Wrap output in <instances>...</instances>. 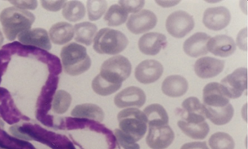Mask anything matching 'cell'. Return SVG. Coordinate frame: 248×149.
<instances>
[{
	"mask_svg": "<svg viewBox=\"0 0 248 149\" xmlns=\"http://www.w3.org/2000/svg\"><path fill=\"white\" fill-rule=\"evenodd\" d=\"M62 14L65 20L77 22L85 17L86 8L81 1H68L63 5Z\"/></svg>",
	"mask_w": 248,
	"mask_h": 149,
	"instance_id": "30",
	"label": "cell"
},
{
	"mask_svg": "<svg viewBox=\"0 0 248 149\" xmlns=\"http://www.w3.org/2000/svg\"><path fill=\"white\" fill-rule=\"evenodd\" d=\"M89 20L95 21L103 16L107 8L108 3L105 0H89L86 3Z\"/></svg>",
	"mask_w": 248,
	"mask_h": 149,
	"instance_id": "34",
	"label": "cell"
},
{
	"mask_svg": "<svg viewBox=\"0 0 248 149\" xmlns=\"http://www.w3.org/2000/svg\"><path fill=\"white\" fill-rule=\"evenodd\" d=\"M161 90L170 97H180L186 94L188 82L183 76L178 75L168 76L163 81Z\"/></svg>",
	"mask_w": 248,
	"mask_h": 149,
	"instance_id": "22",
	"label": "cell"
},
{
	"mask_svg": "<svg viewBox=\"0 0 248 149\" xmlns=\"http://www.w3.org/2000/svg\"><path fill=\"white\" fill-rule=\"evenodd\" d=\"M118 5L121 6L127 13H137L140 12L145 5L144 0H121L118 2Z\"/></svg>",
	"mask_w": 248,
	"mask_h": 149,
	"instance_id": "36",
	"label": "cell"
},
{
	"mask_svg": "<svg viewBox=\"0 0 248 149\" xmlns=\"http://www.w3.org/2000/svg\"><path fill=\"white\" fill-rule=\"evenodd\" d=\"M122 84H115L105 81L99 74L92 81L93 91L99 96H106L114 94L122 88Z\"/></svg>",
	"mask_w": 248,
	"mask_h": 149,
	"instance_id": "31",
	"label": "cell"
},
{
	"mask_svg": "<svg viewBox=\"0 0 248 149\" xmlns=\"http://www.w3.org/2000/svg\"><path fill=\"white\" fill-rule=\"evenodd\" d=\"M50 40L56 45L62 46L69 42L74 37V28L71 24L59 22L51 26L49 31Z\"/></svg>",
	"mask_w": 248,
	"mask_h": 149,
	"instance_id": "23",
	"label": "cell"
},
{
	"mask_svg": "<svg viewBox=\"0 0 248 149\" xmlns=\"http://www.w3.org/2000/svg\"><path fill=\"white\" fill-rule=\"evenodd\" d=\"M117 119L121 131L135 142L142 139L147 132V117L137 108L123 109L117 115Z\"/></svg>",
	"mask_w": 248,
	"mask_h": 149,
	"instance_id": "5",
	"label": "cell"
},
{
	"mask_svg": "<svg viewBox=\"0 0 248 149\" xmlns=\"http://www.w3.org/2000/svg\"><path fill=\"white\" fill-rule=\"evenodd\" d=\"M164 72L162 64L154 60L147 59L142 61L135 68V78L139 82L143 84L154 83L161 77Z\"/></svg>",
	"mask_w": 248,
	"mask_h": 149,
	"instance_id": "12",
	"label": "cell"
},
{
	"mask_svg": "<svg viewBox=\"0 0 248 149\" xmlns=\"http://www.w3.org/2000/svg\"><path fill=\"white\" fill-rule=\"evenodd\" d=\"M61 58L63 70L69 76H79L88 71L92 66V59L87 54L86 47L75 42L63 46Z\"/></svg>",
	"mask_w": 248,
	"mask_h": 149,
	"instance_id": "3",
	"label": "cell"
},
{
	"mask_svg": "<svg viewBox=\"0 0 248 149\" xmlns=\"http://www.w3.org/2000/svg\"><path fill=\"white\" fill-rule=\"evenodd\" d=\"M195 27L192 16L184 11H177L170 14L166 20V29L173 38H183Z\"/></svg>",
	"mask_w": 248,
	"mask_h": 149,
	"instance_id": "8",
	"label": "cell"
},
{
	"mask_svg": "<svg viewBox=\"0 0 248 149\" xmlns=\"http://www.w3.org/2000/svg\"><path fill=\"white\" fill-rule=\"evenodd\" d=\"M72 116L77 119H85L101 122L104 121V112L103 109L94 104H81L75 106L71 112Z\"/></svg>",
	"mask_w": 248,
	"mask_h": 149,
	"instance_id": "25",
	"label": "cell"
},
{
	"mask_svg": "<svg viewBox=\"0 0 248 149\" xmlns=\"http://www.w3.org/2000/svg\"><path fill=\"white\" fill-rule=\"evenodd\" d=\"M34 21L35 15L33 13L15 7L5 8L0 13V23L9 41H14L20 33L30 30Z\"/></svg>",
	"mask_w": 248,
	"mask_h": 149,
	"instance_id": "2",
	"label": "cell"
},
{
	"mask_svg": "<svg viewBox=\"0 0 248 149\" xmlns=\"http://www.w3.org/2000/svg\"><path fill=\"white\" fill-rule=\"evenodd\" d=\"M114 135L117 142L116 149H140V144L124 134L121 130H115Z\"/></svg>",
	"mask_w": 248,
	"mask_h": 149,
	"instance_id": "35",
	"label": "cell"
},
{
	"mask_svg": "<svg viewBox=\"0 0 248 149\" xmlns=\"http://www.w3.org/2000/svg\"><path fill=\"white\" fill-rule=\"evenodd\" d=\"M237 46L243 51H248V28H244L238 33Z\"/></svg>",
	"mask_w": 248,
	"mask_h": 149,
	"instance_id": "39",
	"label": "cell"
},
{
	"mask_svg": "<svg viewBox=\"0 0 248 149\" xmlns=\"http://www.w3.org/2000/svg\"><path fill=\"white\" fill-rule=\"evenodd\" d=\"M3 41H4V38H3V33L0 31V47L3 46Z\"/></svg>",
	"mask_w": 248,
	"mask_h": 149,
	"instance_id": "42",
	"label": "cell"
},
{
	"mask_svg": "<svg viewBox=\"0 0 248 149\" xmlns=\"http://www.w3.org/2000/svg\"><path fill=\"white\" fill-rule=\"evenodd\" d=\"M157 17L150 10L140 11L129 16L127 20V28L134 34H141L152 30L156 26Z\"/></svg>",
	"mask_w": 248,
	"mask_h": 149,
	"instance_id": "9",
	"label": "cell"
},
{
	"mask_svg": "<svg viewBox=\"0 0 248 149\" xmlns=\"http://www.w3.org/2000/svg\"><path fill=\"white\" fill-rule=\"evenodd\" d=\"M155 3H157L158 5H160L162 8H172L173 6L177 5L178 3H180V1H173V0H156Z\"/></svg>",
	"mask_w": 248,
	"mask_h": 149,
	"instance_id": "41",
	"label": "cell"
},
{
	"mask_svg": "<svg viewBox=\"0 0 248 149\" xmlns=\"http://www.w3.org/2000/svg\"><path fill=\"white\" fill-rule=\"evenodd\" d=\"M71 103V95L64 90H58L54 96L51 107L56 114H63L69 109Z\"/></svg>",
	"mask_w": 248,
	"mask_h": 149,
	"instance_id": "32",
	"label": "cell"
},
{
	"mask_svg": "<svg viewBox=\"0 0 248 149\" xmlns=\"http://www.w3.org/2000/svg\"><path fill=\"white\" fill-rule=\"evenodd\" d=\"M74 28L75 40L79 43L91 46L98 31L96 25L92 22H82L77 24Z\"/></svg>",
	"mask_w": 248,
	"mask_h": 149,
	"instance_id": "28",
	"label": "cell"
},
{
	"mask_svg": "<svg viewBox=\"0 0 248 149\" xmlns=\"http://www.w3.org/2000/svg\"><path fill=\"white\" fill-rule=\"evenodd\" d=\"M177 125L186 135L194 139H205L210 129L208 124L205 121L199 123H191L183 120H179L177 122Z\"/></svg>",
	"mask_w": 248,
	"mask_h": 149,
	"instance_id": "27",
	"label": "cell"
},
{
	"mask_svg": "<svg viewBox=\"0 0 248 149\" xmlns=\"http://www.w3.org/2000/svg\"><path fill=\"white\" fill-rule=\"evenodd\" d=\"M0 149H3V148H1V147H0Z\"/></svg>",
	"mask_w": 248,
	"mask_h": 149,
	"instance_id": "43",
	"label": "cell"
},
{
	"mask_svg": "<svg viewBox=\"0 0 248 149\" xmlns=\"http://www.w3.org/2000/svg\"><path fill=\"white\" fill-rule=\"evenodd\" d=\"M203 106L206 118L217 126H222L230 122L234 114L233 107L231 104L220 108H213L205 105H203Z\"/></svg>",
	"mask_w": 248,
	"mask_h": 149,
	"instance_id": "24",
	"label": "cell"
},
{
	"mask_svg": "<svg viewBox=\"0 0 248 149\" xmlns=\"http://www.w3.org/2000/svg\"><path fill=\"white\" fill-rule=\"evenodd\" d=\"M58 83V76L51 75L49 76L45 86L43 87L40 96L38 97V107L39 109H38L37 113L38 120L41 121L50 109L51 100L53 98V95L56 92Z\"/></svg>",
	"mask_w": 248,
	"mask_h": 149,
	"instance_id": "19",
	"label": "cell"
},
{
	"mask_svg": "<svg viewBox=\"0 0 248 149\" xmlns=\"http://www.w3.org/2000/svg\"><path fill=\"white\" fill-rule=\"evenodd\" d=\"M225 68V62L213 57L199 58L195 63V72L200 78L210 79L218 76Z\"/></svg>",
	"mask_w": 248,
	"mask_h": 149,
	"instance_id": "16",
	"label": "cell"
},
{
	"mask_svg": "<svg viewBox=\"0 0 248 149\" xmlns=\"http://www.w3.org/2000/svg\"><path fill=\"white\" fill-rule=\"evenodd\" d=\"M211 37L204 33H196L186 40L183 50L188 56L198 58L208 53L207 44Z\"/></svg>",
	"mask_w": 248,
	"mask_h": 149,
	"instance_id": "21",
	"label": "cell"
},
{
	"mask_svg": "<svg viewBox=\"0 0 248 149\" xmlns=\"http://www.w3.org/2000/svg\"><path fill=\"white\" fill-rule=\"evenodd\" d=\"M132 65L128 58L116 55L104 61L100 68V76L115 84H122L131 75Z\"/></svg>",
	"mask_w": 248,
	"mask_h": 149,
	"instance_id": "6",
	"label": "cell"
},
{
	"mask_svg": "<svg viewBox=\"0 0 248 149\" xmlns=\"http://www.w3.org/2000/svg\"><path fill=\"white\" fill-rule=\"evenodd\" d=\"M229 99L239 98L248 88V69L239 68L221 81L220 83Z\"/></svg>",
	"mask_w": 248,
	"mask_h": 149,
	"instance_id": "7",
	"label": "cell"
},
{
	"mask_svg": "<svg viewBox=\"0 0 248 149\" xmlns=\"http://www.w3.org/2000/svg\"><path fill=\"white\" fill-rule=\"evenodd\" d=\"M174 132L169 125L149 126L146 142L152 149H166L174 140Z\"/></svg>",
	"mask_w": 248,
	"mask_h": 149,
	"instance_id": "10",
	"label": "cell"
},
{
	"mask_svg": "<svg viewBox=\"0 0 248 149\" xmlns=\"http://www.w3.org/2000/svg\"><path fill=\"white\" fill-rule=\"evenodd\" d=\"M231 12L225 7H215L206 9L202 23L206 28L213 31L222 30L231 23Z\"/></svg>",
	"mask_w": 248,
	"mask_h": 149,
	"instance_id": "11",
	"label": "cell"
},
{
	"mask_svg": "<svg viewBox=\"0 0 248 149\" xmlns=\"http://www.w3.org/2000/svg\"><path fill=\"white\" fill-rule=\"evenodd\" d=\"M15 8L20 10H35L38 7V1L36 0H18V1H9Z\"/></svg>",
	"mask_w": 248,
	"mask_h": 149,
	"instance_id": "37",
	"label": "cell"
},
{
	"mask_svg": "<svg viewBox=\"0 0 248 149\" xmlns=\"http://www.w3.org/2000/svg\"><path fill=\"white\" fill-rule=\"evenodd\" d=\"M166 46L167 38L162 33H147L139 41V48L146 55H156Z\"/></svg>",
	"mask_w": 248,
	"mask_h": 149,
	"instance_id": "15",
	"label": "cell"
},
{
	"mask_svg": "<svg viewBox=\"0 0 248 149\" xmlns=\"http://www.w3.org/2000/svg\"><path fill=\"white\" fill-rule=\"evenodd\" d=\"M182 118L183 121L191 123H199L206 120L203 104L195 96L186 99L182 105Z\"/></svg>",
	"mask_w": 248,
	"mask_h": 149,
	"instance_id": "17",
	"label": "cell"
},
{
	"mask_svg": "<svg viewBox=\"0 0 248 149\" xmlns=\"http://www.w3.org/2000/svg\"><path fill=\"white\" fill-rule=\"evenodd\" d=\"M143 113L147 117L149 126H165L169 123L167 111L160 104H152L147 106Z\"/></svg>",
	"mask_w": 248,
	"mask_h": 149,
	"instance_id": "26",
	"label": "cell"
},
{
	"mask_svg": "<svg viewBox=\"0 0 248 149\" xmlns=\"http://www.w3.org/2000/svg\"><path fill=\"white\" fill-rule=\"evenodd\" d=\"M147 96L144 91L139 87L130 86L117 94L114 97V103L120 108H126L135 106L140 108L144 105Z\"/></svg>",
	"mask_w": 248,
	"mask_h": 149,
	"instance_id": "13",
	"label": "cell"
},
{
	"mask_svg": "<svg viewBox=\"0 0 248 149\" xmlns=\"http://www.w3.org/2000/svg\"><path fill=\"white\" fill-rule=\"evenodd\" d=\"M20 43L29 46H34L48 51L51 49L49 33L44 28H37L30 29L18 35Z\"/></svg>",
	"mask_w": 248,
	"mask_h": 149,
	"instance_id": "14",
	"label": "cell"
},
{
	"mask_svg": "<svg viewBox=\"0 0 248 149\" xmlns=\"http://www.w3.org/2000/svg\"><path fill=\"white\" fill-rule=\"evenodd\" d=\"M128 44V38L121 31L104 28L94 37L93 48L100 54L117 55L126 49Z\"/></svg>",
	"mask_w": 248,
	"mask_h": 149,
	"instance_id": "4",
	"label": "cell"
},
{
	"mask_svg": "<svg viewBox=\"0 0 248 149\" xmlns=\"http://www.w3.org/2000/svg\"><path fill=\"white\" fill-rule=\"evenodd\" d=\"M181 149H208L206 142H191L183 145Z\"/></svg>",
	"mask_w": 248,
	"mask_h": 149,
	"instance_id": "40",
	"label": "cell"
},
{
	"mask_svg": "<svg viewBox=\"0 0 248 149\" xmlns=\"http://www.w3.org/2000/svg\"><path fill=\"white\" fill-rule=\"evenodd\" d=\"M129 13L118 4H113L108 8L104 15V20L108 26L117 27L126 22Z\"/></svg>",
	"mask_w": 248,
	"mask_h": 149,
	"instance_id": "29",
	"label": "cell"
},
{
	"mask_svg": "<svg viewBox=\"0 0 248 149\" xmlns=\"http://www.w3.org/2000/svg\"><path fill=\"white\" fill-rule=\"evenodd\" d=\"M208 144L211 149H234L235 143L232 136L225 132H217L210 137Z\"/></svg>",
	"mask_w": 248,
	"mask_h": 149,
	"instance_id": "33",
	"label": "cell"
},
{
	"mask_svg": "<svg viewBox=\"0 0 248 149\" xmlns=\"http://www.w3.org/2000/svg\"><path fill=\"white\" fill-rule=\"evenodd\" d=\"M65 3V1H47V0L41 1V4L43 6V8L50 12H58L61 8H63Z\"/></svg>",
	"mask_w": 248,
	"mask_h": 149,
	"instance_id": "38",
	"label": "cell"
},
{
	"mask_svg": "<svg viewBox=\"0 0 248 149\" xmlns=\"http://www.w3.org/2000/svg\"><path fill=\"white\" fill-rule=\"evenodd\" d=\"M203 105L213 108L225 107L230 104V99L225 96L220 84L217 82L209 83L204 87L202 92Z\"/></svg>",
	"mask_w": 248,
	"mask_h": 149,
	"instance_id": "20",
	"label": "cell"
},
{
	"mask_svg": "<svg viewBox=\"0 0 248 149\" xmlns=\"http://www.w3.org/2000/svg\"><path fill=\"white\" fill-rule=\"evenodd\" d=\"M235 41L227 35H217L211 38L207 44L208 52L219 57H229L236 51Z\"/></svg>",
	"mask_w": 248,
	"mask_h": 149,
	"instance_id": "18",
	"label": "cell"
},
{
	"mask_svg": "<svg viewBox=\"0 0 248 149\" xmlns=\"http://www.w3.org/2000/svg\"><path fill=\"white\" fill-rule=\"evenodd\" d=\"M10 132L18 139L36 140L46 144L53 149H76L67 137L52 132H46L37 125L24 124L14 125L10 127Z\"/></svg>",
	"mask_w": 248,
	"mask_h": 149,
	"instance_id": "1",
	"label": "cell"
}]
</instances>
